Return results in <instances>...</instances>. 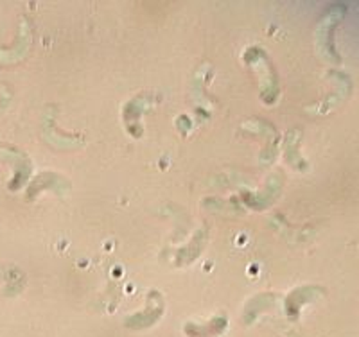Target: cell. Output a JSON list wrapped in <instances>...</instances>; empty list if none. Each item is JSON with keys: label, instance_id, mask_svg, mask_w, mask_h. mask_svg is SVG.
Instances as JSON below:
<instances>
[{"label": "cell", "instance_id": "6da1fadb", "mask_svg": "<svg viewBox=\"0 0 359 337\" xmlns=\"http://www.w3.org/2000/svg\"><path fill=\"white\" fill-rule=\"evenodd\" d=\"M226 329V317H216L208 325H192L189 323L185 326V332L189 337H216Z\"/></svg>", "mask_w": 359, "mask_h": 337}]
</instances>
